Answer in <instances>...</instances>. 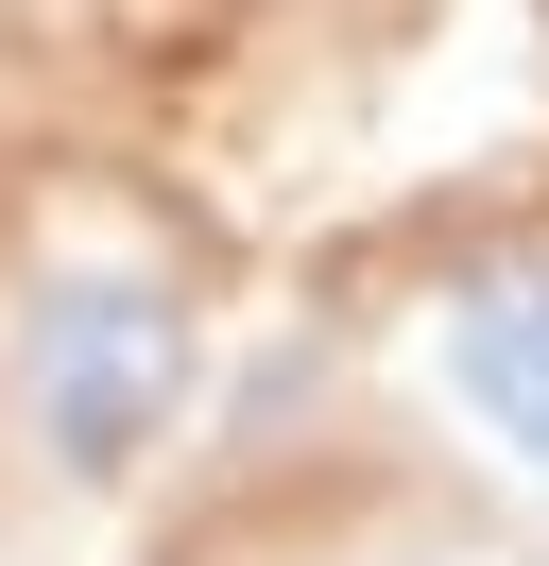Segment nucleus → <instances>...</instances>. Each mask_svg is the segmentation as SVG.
I'll return each mask as SVG.
<instances>
[{
  "label": "nucleus",
  "instance_id": "obj_1",
  "mask_svg": "<svg viewBox=\"0 0 549 566\" xmlns=\"http://www.w3.org/2000/svg\"><path fill=\"white\" fill-rule=\"evenodd\" d=\"M189 378H206V326L137 258H52L0 310V412H18V447L52 481H137L172 447V412H189Z\"/></svg>",
  "mask_w": 549,
  "mask_h": 566
},
{
  "label": "nucleus",
  "instance_id": "obj_2",
  "mask_svg": "<svg viewBox=\"0 0 549 566\" xmlns=\"http://www.w3.org/2000/svg\"><path fill=\"white\" fill-rule=\"evenodd\" d=\"M429 395L464 412L480 463H515V481L549 497V241H532V258H480V275L446 292V326H429Z\"/></svg>",
  "mask_w": 549,
  "mask_h": 566
}]
</instances>
